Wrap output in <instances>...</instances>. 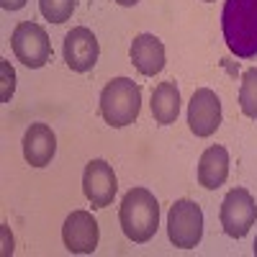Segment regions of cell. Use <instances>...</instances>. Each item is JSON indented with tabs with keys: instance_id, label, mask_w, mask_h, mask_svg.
Here are the masks:
<instances>
[{
	"instance_id": "obj_7",
	"label": "cell",
	"mask_w": 257,
	"mask_h": 257,
	"mask_svg": "<svg viewBox=\"0 0 257 257\" xmlns=\"http://www.w3.org/2000/svg\"><path fill=\"white\" fill-rule=\"evenodd\" d=\"M118 190V180L113 167L105 160H90L82 173V193L93 203V208H105L113 203V196Z\"/></svg>"
},
{
	"instance_id": "obj_3",
	"label": "cell",
	"mask_w": 257,
	"mask_h": 257,
	"mask_svg": "<svg viewBox=\"0 0 257 257\" xmlns=\"http://www.w3.org/2000/svg\"><path fill=\"white\" fill-rule=\"evenodd\" d=\"M139 108H142V90L128 77H113L100 93V116L113 128L134 123Z\"/></svg>"
},
{
	"instance_id": "obj_5",
	"label": "cell",
	"mask_w": 257,
	"mask_h": 257,
	"mask_svg": "<svg viewBox=\"0 0 257 257\" xmlns=\"http://www.w3.org/2000/svg\"><path fill=\"white\" fill-rule=\"evenodd\" d=\"M11 49L29 70H39L52 57V41L44 26L34 24V21H21L11 34Z\"/></svg>"
},
{
	"instance_id": "obj_19",
	"label": "cell",
	"mask_w": 257,
	"mask_h": 257,
	"mask_svg": "<svg viewBox=\"0 0 257 257\" xmlns=\"http://www.w3.org/2000/svg\"><path fill=\"white\" fill-rule=\"evenodd\" d=\"M116 3H118V6H123V8H132V6H137V3H139V0H116Z\"/></svg>"
},
{
	"instance_id": "obj_12",
	"label": "cell",
	"mask_w": 257,
	"mask_h": 257,
	"mask_svg": "<svg viewBox=\"0 0 257 257\" xmlns=\"http://www.w3.org/2000/svg\"><path fill=\"white\" fill-rule=\"evenodd\" d=\"M57 152V137L47 123H31L24 134V160L31 167H47Z\"/></svg>"
},
{
	"instance_id": "obj_10",
	"label": "cell",
	"mask_w": 257,
	"mask_h": 257,
	"mask_svg": "<svg viewBox=\"0 0 257 257\" xmlns=\"http://www.w3.org/2000/svg\"><path fill=\"white\" fill-rule=\"evenodd\" d=\"M100 57V44L90 29L77 26L64 36V62L72 72H90Z\"/></svg>"
},
{
	"instance_id": "obj_2",
	"label": "cell",
	"mask_w": 257,
	"mask_h": 257,
	"mask_svg": "<svg viewBox=\"0 0 257 257\" xmlns=\"http://www.w3.org/2000/svg\"><path fill=\"white\" fill-rule=\"evenodd\" d=\"M118 221L126 239L134 244H144L157 234L160 226V203L147 188H132L121 201Z\"/></svg>"
},
{
	"instance_id": "obj_8",
	"label": "cell",
	"mask_w": 257,
	"mask_h": 257,
	"mask_svg": "<svg viewBox=\"0 0 257 257\" xmlns=\"http://www.w3.org/2000/svg\"><path fill=\"white\" fill-rule=\"evenodd\" d=\"M188 126L196 137H211L221 126V100L211 88H198L188 103Z\"/></svg>"
},
{
	"instance_id": "obj_1",
	"label": "cell",
	"mask_w": 257,
	"mask_h": 257,
	"mask_svg": "<svg viewBox=\"0 0 257 257\" xmlns=\"http://www.w3.org/2000/svg\"><path fill=\"white\" fill-rule=\"evenodd\" d=\"M221 31L231 54L239 59L257 57V0H224Z\"/></svg>"
},
{
	"instance_id": "obj_18",
	"label": "cell",
	"mask_w": 257,
	"mask_h": 257,
	"mask_svg": "<svg viewBox=\"0 0 257 257\" xmlns=\"http://www.w3.org/2000/svg\"><path fill=\"white\" fill-rule=\"evenodd\" d=\"M0 6H3V11H21L26 6V0H0Z\"/></svg>"
},
{
	"instance_id": "obj_14",
	"label": "cell",
	"mask_w": 257,
	"mask_h": 257,
	"mask_svg": "<svg viewBox=\"0 0 257 257\" xmlns=\"http://www.w3.org/2000/svg\"><path fill=\"white\" fill-rule=\"evenodd\" d=\"M152 116L160 126H170L178 121L180 113V90L175 88V82H160L152 90Z\"/></svg>"
},
{
	"instance_id": "obj_15",
	"label": "cell",
	"mask_w": 257,
	"mask_h": 257,
	"mask_svg": "<svg viewBox=\"0 0 257 257\" xmlns=\"http://www.w3.org/2000/svg\"><path fill=\"white\" fill-rule=\"evenodd\" d=\"M239 108L247 118H257V67H249L242 75L239 88Z\"/></svg>"
},
{
	"instance_id": "obj_13",
	"label": "cell",
	"mask_w": 257,
	"mask_h": 257,
	"mask_svg": "<svg viewBox=\"0 0 257 257\" xmlns=\"http://www.w3.org/2000/svg\"><path fill=\"white\" fill-rule=\"evenodd\" d=\"M229 152L224 147L213 144L198 160V185H203L206 190H216L226 183L229 178Z\"/></svg>"
},
{
	"instance_id": "obj_16",
	"label": "cell",
	"mask_w": 257,
	"mask_h": 257,
	"mask_svg": "<svg viewBox=\"0 0 257 257\" xmlns=\"http://www.w3.org/2000/svg\"><path fill=\"white\" fill-rule=\"evenodd\" d=\"M39 11L52 24H64L72 18L75 0H39Z\"/></svg>"
},
{
	"instance_id": "obj_4",
	"label": "cell",
	"mask_w": 257,
	"mask_h": 257,
	"mask_svg": "<svg viewBox=\"0 0 257 257\" xmlns=\"http://www.w3.org/2000/svg\"><path fill=\"white\" fill-rule=\"evenodd\" d=\"M167 237L178 249L198 247L203 237V211L196 201L180 198L167 213Z\"/></svg>"
},
{
	"instance_id": "obj_6",
	"label": "cell",
	"mask_w": 257,
	"mask_h": 257,
	"mask_svg": "<svg viewBox=\"0 0 257 257\" xmlns=\"http://www.w3.org/2000/svg\"><path fill=\"white\" fill-rule=\"evenodd\" d=\"M257 221V203L247 188L229 190L221 201V226L231 239H242Z\"/></svg>"
},
{
	"instance_id": "obj_21",
	"label": "cell",
	"mask_w": 257,
	"mask_h": 257,
	"mask_svg": "<svg viewBox=\"0 0 257 257\" xmlns=\"http://www.w3.org/2000/svg\"><path fill=\"white\" fill-rule=\"evenodd\" d=\"M206 3H213V0H206Z\"/></svg>"
},
{
	"instance_id": "obj_20",
	"label": "cell",
	"mask_w": 257,
	"mask_h": 257,
	"mask_svg": "<svg viewBox=\"0 0 257 257\" xmlns=\"http://www.w3.org/2000/svg\"><path fill=\"white\" fill-rule=\"evenodd\" d=\"M254 257H257V239H254Z\"/></svg>"
},
{
	"instance_id": "obj_9",
	"label": "cell",
	"mask_w": 257,
	"mask_h": 257,
	"mask_svg": "<svg viewBox=\"0 0 257 257\" xmlns=\"http://www.w3.org/2000/svg\"><path fill=\"white\" fill-rule=\"evenodd\" d=\"M100 239L98 221L88 211H72L62 226V242L72 254H93Z\"/></svg>"
},
{
	"instance_id": "obj_17",
	"label": "cell",
	"mask_w": 257,
	"mask_h": 257,
	"mask_svg": "<svg viewBox=\"0 0 257 257\" xmlns=\"http://www.w3.org/2000/svg\"><path fill=\"white\" fill-rule=\"evenodd\" d=\"M0 72H3V93H0V100L8 103L13 90H16V72H13L8 59H0Z\"/></svg>"
},
{
	"instance_id": "obj_11",
	"label": "cell",
	"mask_w": 257,
	"mask_h": 257,
	"mask_svg": "<svg viewBox=\"0 0 257 257\" xmlns=\"http://www.w3.org/2000/svg\"><path fill=\"white\" fill-rule=\"evenodd\" d=\"M128 54H132V64L144 77H155L165 67V44L155 34H139L132 41Z\"/></svg>"
}]
</instances>
